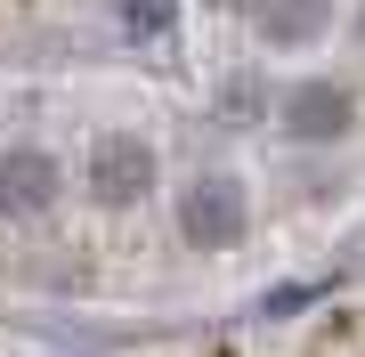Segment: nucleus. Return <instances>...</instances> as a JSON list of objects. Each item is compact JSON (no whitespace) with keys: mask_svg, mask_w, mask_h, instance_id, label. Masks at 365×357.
Wrapping results in <instances>:
<instances>
[{"mask_svg":"<svg viewBox=\"0 0 365 357\" xmlns=\"http://www.w3.org/2000/svg\"><path fill=\"white\" fill-rule=\"evenodd\" d=\"M146 146L130 138V130H106L98 146H90V187H98V203H130L138 187H146Z\"/></svg>","mask_w":365,"mask_h":357,"instance_id":"f257e3e1","label":"nucleus"},{"mask_svg":"<svg viewBox=\"0 0 365 357\" xmlns=\"http://www.w3.org/2000/svg\"><path fill=\"white\" fill-rule=\"evenodd\" d=\"M317 25H325V0H284V9L268 16V33H276V41H309Z\"/></svg>","mask_w":365,"mask_h":357,"instance_id":"20e7f679","label":"nucleus"},{"mask_svg":"<svg viewBox=\"0 0 365 357\" xmlns=\"http://www.w3.org/2000/svg\"><path fill=\"white\" fill-rule=\"evenodd\" d=\"M49 203H57V162L41 146H16L0 162V212H49Z\"/></svg>","mask_w":365,"mask_h":357,"instance_id":"f03ea898","label":"nucleus"},{"mask_svg":"<svg viewBox=\"0 0 365 357\" xmlns=\"http://www.w3.org/2000/svg\"><path fill=\"white\" fill-rule=\"evenodd\" d=\"M187 227H195V236H227V227H235V195H227L220 179H211V195L187 203Z\"/></svg>","mask_w":365,"mask_h":357,"instance_id":"7ed1b4c3","label":"nucleus"}]
</instances>
